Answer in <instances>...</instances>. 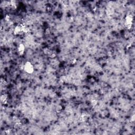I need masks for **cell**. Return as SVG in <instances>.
I'll use <instances>...</instances> for the list:
<instances>
[{"mask_svg":"<svg viewBox=\"0 0 135 135\" xmlns=\"http://www.w3.org/2000/svg\"><path fill=\"white\" fill-rule=\"evenodd\" d=\"M23 68L26 73H30V74L32 73L34 71V67L32 64L30 62H27L23 66Z\"/></svg>","mask_w":135,"mask_h":135,"instance_id":"1","label":"cell"},{"mask_svg":"<svg viewBox=\"0 0 135 135\" xmlns=\"http://www.w3.org/2000/svg\"><path fill=\"white\" fill-rule=\"evenodd\" d=\"M133 18L131 15H128L125 19V25L128 28H130L132 26Z\"/></svg>","mask_w":135,"mask_h":135,"instance_id":"2","label":"cell"},{"mask_svg":"<svg viewBox=\"0 0 135 135\" xmlns=\"http://www.w3.org/2000/svg\"><path fill=\"white\" fill-rule=\"evenodd\" d=\"M18 50L19 53L20 54V55H22L24 53V50H25V47H24V45L23 44H20L18 46Z\"/></svg>","mask_w":135,"mask_h":135,"instance_id":"3","label":"cell"},{"mask_svg":"<svg viewBox=\"0 0 135 135\" xmlns=\"http://www.w3.org/2000/svg\"><path fill=\"white\" fill-rule=\"evenodd\" d=\"M94 101H95V100H93V101H93V102H94ZM96 105V102L95 103V104L94 103V105Z\"/></svg>","mask_w":135,"mask_h":135,"instance_id":"4","label":"cell"}]
</instances>
